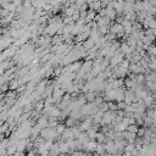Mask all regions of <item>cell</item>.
I'll use <instances>...</instances> for the list:
<instances>
[{
    "label": "cell",
    "instance_id": "6da1fadb",
    "mask_svg": "<svg viewBox=\"0 0 156 156\" xmlns=\"http://www.w3.org/2000/svg\"><path fill=\"white\" fill-rule=\"evenodd\" d=\"M98 140L96 139H90L89 141H87L85 144H83V150L88 154V152H96V147H98Z\"/></svg>",
    "mask_w": 156,
    "mask_h": 156
},
{
    "label": "cell",
    "instance_id": "7a4b0ae2",
    "mask_svg": "<svg viewBox=\"0 0 156 156\" xmlns=\"http://www.w3.org/2000/svg\"><path fill=\"white\" fill-rule=\"evenodd\" d=\"M124 57H126V55L121 51V50H118L112 57H111V60H110V66L111 67H113V66H117V65H119L123 60H124Z\"/></svg>",
    "mask_w": 156,
    "mask_h": 156
},
{
    "label": "cell",
    "instance_id": "3957f363",
    "mask_svg": "<svg viewBox=\"0 0 156 156\" xmlns=\"http://www.w3.org/2000/svg\"><path fill=\"white\" fill-rule=\"evenodd\" d=\"M123 30H124L123 24L119 23V22H116V23H111V24H110V32L113 33V34H116V35H117L118 33L123 32Z\"/></svg>",
    "mask_w": 156,
    "mask_h": 156
},
{
    "label": "cell",
    "instance_id": "277c9868",
    "mask_svg": "<svg viewBox=\"0 0 156 156\" xmlns=\"http://www.w3.org/2000/svg\"><path fill=\"white\" fill-rule=\"evenodd\" d=\"M83 62L84 61H79V60H77V61H74V62H72L71 63V69H72V72H79L80 71V68H82V65H83Z\"/></svg>",
    "mask_w": 156,
    "mask_h": 156
},
{
    "label": "cell",
    "instance_id": "5b68a950",
    "mask_svg": "<svg viewBox=\"0 0 156 156\" xmlns=\"http://www.w3.org/2000/svg\"><path fill=\"white\" fill-rule=\"evenodd\" d=\"M95 44H96V41H95L93 38H90V37H89L87 40H84V41H83V48H84V49H87V50H89V49H91Z\"/></svg>",
    "mask_w": 156,
    "mask_h": 156
},
{
    "label": "cell",
    "instance_id": "8992f818",
    "mask_svg": "<svg viewBox=\"0 0 156 156\" xmlns=\"http://www.w3.org/2000/svg\"><path fill=\"white\" fill-rule=\"evenodd\" d=\"M61 138H62V140H67V139H69V138H74V136H73L72 128H71V127L66 128V129H65V132L61 134Z\"/></svg>",
    "mask_w": 156,
    "mask_h": 156
},
{
    "label": "cell",
    "instance_id": "52a82bcc",
    "mask_svg": "<svg viewBox=\"0 0 156 156\" xmlns=\"http://www.w3.org/2000/svg\"><path fill=\"white\" fill-rule=\"evenodd\" d=\"M88 5H89V9H91V10H95L96 12H99V10L102 7V5H101V0H98V1H93V2H89Z\"/></svg>",
    "mask_w": 156,
    "mask_h": 156
},
{
    "label": "cell",
    "instance_id": "ba28073f",
    "mask_svg": "<svg viewBox=\"0 0 156 156\" xmlns=\"http://www.w3.org/2000/svg\"><path fill=\"white\" fill-rule=\"evenodd\" d=\"M57 154H61V150H60V143H58V141L54 143L52 147L50 149V155H57Z\"/></svg>",
    "mask_w": 156,
    "mask_h": 156
},
{
    "label": "cell",
    "instance_id": "9c48e42d",
    "mask_svg": "<svg viewBox=\"0 0 156 156\" xmlns=\"http://www.w3.org/2000/svg\"><path fill=\"white\" fill-rule=\"evenodd\" d=\"M9 85H10V90H16V89L20 87L18 78H13L12 80H10V82H9Z\"/></svg>",
    "mask_w": 156,
    "mask_h": 156
},
{
    "label": "cell",
    "instance_id": "30bf717a",
    "mask_svg": "<svg viewBox=\"0 0 156 156\" xmlns=\"http://www.w3.org/2000/svg\"><path fill=\"white\" fill-rule=\"evenodd\" d=\"M98 132L99 130H96L95 128H89L88 130H87V133H88V135L90 136V139H96V134H98Z\"/></svg>",
    "mask_w": 156,
    "mask_h": 156
},
{
    "label": "cell",
    "instance_id": "8fae6325",
    "mask_svg": "<svg viewBox=\"0 0 156 156\" xmlns=\"http://www.w3.org/2000/svg\"><path fill=\"white\" fill-rule=\"evenodd\" d=\"M99 108H100L101 111H104V112L108 111V110H110V106H108V101H104V102H101V104L99 105Z\"/></svg>",
    "mask_w": 156,
    "mask_h": 156
},
{
    "label": "cell",
    "instance_id": "7c38bea8",
    "mask_svg": "<svg viewBox=\"0 0 156 156\" xmlns=\"http://www.w3.org/2000/svg\"><path fill=\"white\" fill-rule=\"evenodd\" d=\"M127 130L132 132V133H136L138 134V130H139V126L138 124H129L127 127Z\"/></svg>",
    "mask_w": 156,
    "mask_h": 156
},
{
    "label": "cell",
    "instance_id": "4fadbf2b",
    "mask_svg": "<svg viewBox=\"0 0 156 156\" xmlns=\"http://www.w3.org/2000/svg\"><path fill=\"white\" fill-rule=\"evenodd\" d=\"M147 55H150V56H156V46L155 45H150L149 48H147Z\"/></svg>",
    "mask_w": 156,
    "mask_h": 156
},
{
    "label": "cell",
    "instance_id": "5bb4252c",
    "mask_svg": "<svg viewBox=\"0 0 156 156\" xmlns=\"http://www.w3.org/2000/svg\"><path fill=\"white\" fill-rule=\"evenodd\" d=\"M99 30L102 35H106L110 32V26H101V27H99Z\"/></svg>",
    "mask_w": 156,
    "mask_h": 156
},
{
    "label": "cell",
    "instance_id": "9a60e30c",
    "mask_svg": "<svg viewBox=\"0 0 156 156\" xmlns=\"http://www.w3.org/2000/svg\"><path fill=\"white\" fill-rule=\"evenodd\" d=\"M66 128H67V126H65V124H62V123H58V124L56 126V130H57L58 134H62Z\"/></svg>",
    "mask_w": 156,
    "mask_h": 156
},
{
    "label": "cell",
    "instance_id": "2e32d148",
    "mask_svg": "<svg viewBox=\"0 0 156 156\" xmlns=\"http://www.w3.org/2000/svg\"><path fill=\"white\" fill-rule=\"evenodd\" d=\"M62 68L61 66H55V69H54V74L55 76H61L62 74Z\"/></svg>",
    "mask_w": 156,
    "mask_h": 156
},
{
    "label": "cell",
    "instance_id": "e0dca14e",
    "mask_svg": "<svg viewBox=\"0 0 156 156\" xmlns=\"http://www.w3.org/2000/svg\"><path fill=\"white\" fill-rule=\"evenodd\" d=\"M149 28H156V18L155 17L152 20H150V27Z\"/></svg>",
    "mask_w": 156,
    "mask_h": 156
},
{
    "label": "cell",
    "instance_id": "ac0fdd59",
    "mask_svg": "<svg viewBox=\"0 0 156 156\" xmlns=\"http://www.w3.org/2000/svg\"><path fill=\"white\" fill-rule=\"evenodd\" d=\"M152 118L156 119V108H154V113H152Z\"/></svg>",
    "mask_w": 156,
    "mask_h": 156
},
{
    "label": "cell",
    "instance_id": "d6986e66",
    "mask_svg": "<svg viewBox=\"0 0 156 156\" xmlns=\"http://www.w3.org/2000/svg\"><path fill=\"white\" fill-rule=\"evenodd\" d=\"M152 29V33H154V35L156 37V28H151Z\"/></svg>",
    "mask_w": 156,
    "mask_h": 156
}]
</instances>
